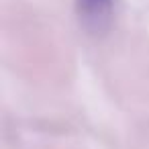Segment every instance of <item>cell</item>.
Wrapping results in <instances>:
<instances>
[{
    "label": "cell",
    "instance_id": "cell-1",
    "mask_svg": "<svg viewBox=\"0 0 149 149\" xmlns=\"http://www.w3.org/2000/svg\"><path fill=\"white\" fill-rule=\"evenodd\" d=\"M82 25L88 31L100 33L108 29L114 17V0H76Z\"/></svg>",
    "mask_w": 149,
    "mask_h": 149
}]
</instances>
